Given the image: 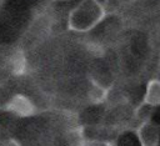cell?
<instances>
[{"instance_id": "cell-6", "label": "cell", "mask_w": 160, "mask_h": 146, "mask_svg": "<svg viewBox=\"0 0 160 146\" xmlns=\"http://www.w3.org/2000/svg\"><path fill=\"white\" fill-rule=\"evenodd\" d=\"M10 69L11 72L16 76H21L26 72L28 69V60L25 56V52L22 50H15L14 54L10 57Z\"/></svg>"}, {"instance_id": "cell-11", "label": "cell", "mask_w": 160, "mask_h": 146, "mask_svg": "<svg viewBox=\"0 0 160 146\" xmlns=\"http://www.w3.org/2000/svg\"><path fill=\"white\" fill-rule=\"evenodd\" d=\"M159 65H160V61H159Z\"/></svg>"}, {"instance_id": "cell-3", "label": "cell", "mask_w": 160, "mask_h": 146, "mask_svg": "<svg viewBox=\"0 0 160 146\" xmlns=\"http://www.w3.org/2000/svg\"><path fill=\"white\" fill-rule=\"evenodd\" d=\"M4 109L19 117H30L38 112L36 105L22 94L12 95L4 105Z\"/></svg>"}, {"instance_id": "cell-2", "label": "cell", "mask_w": 160, "mask_h": 146, "mask_svg": "<svg viewBox=\"0 0 160 146\" xmlns=\"http://www.w3.org/2000/svg\"><path fill=\"white\" fill-rule=\"evenodd\" d=\"M139 146H160V126L151 119L141 121L134 131Z\"/></svg>"}, {"instance_id": "cell-5", "label": "cell", "mask_w": 160, "mask_h": 146, "mask_svg": "<svg viewBox=\"0 0 160 146\" xmlns=\"http://www.w3.org/2000/svg\"><path fill=\"white\" fill-rule=\"evenodd\" d=\"M109 95V89L101 84H99L96 80H91V85L88 92V97L91 104L100 105L102 104Z\"/></svg>"}, {"instance_id": "cell-4", "label": "cell", "mask_w": 160, "mask_h": 146, "mask_svg": "<svg viewBox=\"0 0 160 146\" xmlns=\"http://www.w3.org/2000/svg\"><path fill=\"white\" fill-rule=\"evenodd\" d=\"M141 104L148 105L150 107L160 106V80L159 79H151L148 82Z\"/></svg>"}, {"instance_id": "cell-10", "label": "cell", "mask_w": 160, "mask_h": 146, "mask_svg": "<svg viewBox=\"0 0 160 146\" xmlns=\"http://www.w3.org/2000/svg\"><path fill=\"white\" fill-rule=\"evenodd\" d=\"M95 2H98L99 5H101L102 7H105L106 9V6H108V4H109V0H94Z\"/></svg>"}, {"instance_id": "cell-9", "label": "cell", "mask_w": 160, "mask_h": 146, "mask_svg": "<svg viewBox=\"0 0 160 146\" xmlns=\"http://www.w3.org/2000/svg\"><path fill=\"white\" fill-rule=\"evenodd\" d=\"M1 146H20V144H19L16 140H14V139H9V140H6Z\"/></svg>"}, {"instance_id": "cell-1", "label": "cell", "mask_w": 160, "mask_h": 146, "mask_svg": "<svg viewBox=\"0 0 160 146\" xmlns=\"http://www.w3.org/2000/svg\"><path fill=\"white\" fill-rule=\"evenodd\" d=\"M106 16V10L94 0H81L68 16V27L75 32H88Z\"/></svg>"}, {"instance_id": "cell-7", "label": "cell", "mask_w": 160, "mask_h": 146, "mask_svg": "<svg viewBox=\"0 0 160 146\" xmlns=\"http://www.w3.org/2000/svg\"><path fill=\"white\" fill-rule=\"evenodd\" d=\"M135 135V134H134ZM114 146H139V142H138V139L135 136L131 137V136H125V135H121L116 141H114Z\"/></svg>"}, {"instance_id": "cell-8", "label": "cell", "mask_w": 160, "mask_h": 146, "mask_svg": "<svg viewBox=\"0 0 160 146\" xmlns=\"http://www.w3.org/2000/svg\"><path fill=\"white\" fill-rule=\"evenodd\" d=\"M85 146H114V141H108V140H102V141H89L86 142Z\"/></svg>"}]
</instances>
